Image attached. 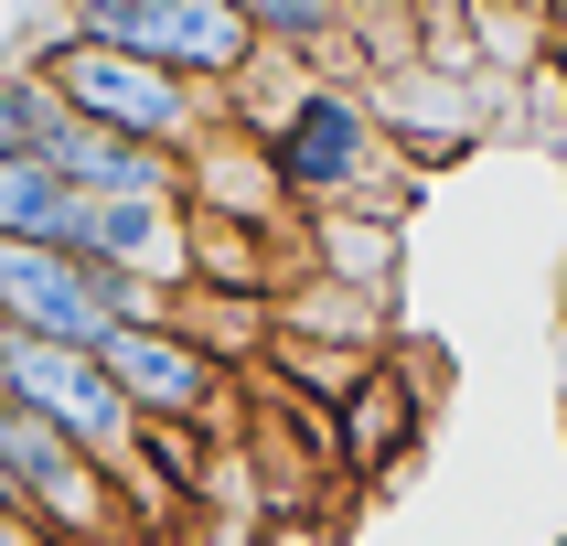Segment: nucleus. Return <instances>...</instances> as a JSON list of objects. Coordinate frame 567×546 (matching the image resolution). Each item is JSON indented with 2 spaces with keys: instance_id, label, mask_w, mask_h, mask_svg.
Segmentation results:
<instances>
[{
  "instance_id": "nucleus-1",
  "label": "nucleus",
  "mask_w": 567,
  "mask_h": 546,
  "mask_svg": "<svg viewBox=\"0 0 567 546\" xmlns=\"http://www.w3.org/2000/svg\"><path fill=\"white\" fill-rule=\"evenodd\" d=\"M22 64H43L64 96V119L107 128V140H140V151H172L183 161L193 140H215L225 107L193 96L183 75H161L151 54H118V43H64V22H32L22 32Z\"/></svg>"
},
{
  "instance_id": "nucleus-2",
  "label": "nucleus",
  "mask_w": 567,
  "mask_h": 546,
  "mask_svg": "<svg viewBox=\"0 0 567 546\" xmlns=\"http://www.w3.org/2000/svg\"><path fill=\"white\" fill-rule=\"evenodd\" d=\"M257 151H268V183H279L289 215H332V204H364V193L396 172V151H385L375 107H364V86L353 75H300L289 86V107L268 128H257Z\"/></svg>"
},
{
  "instance_id": "nucleus-3",
  "label": "nucleus",
  "mask_w": 567,
  "mask_h": 546,
  "mask_svg": "<svg viewBox=\"0 0 567 546\" xmlns=\"http://www.w3.org/2000/svg\"><path fill=\"white\" fill-rule=\"evenodd\" d=\"M118 321H151V311H140L128 289H107L86 257H64V247H11V236H0V332L96 353Z\"/></svg>"
},
{
  "instance_id": "nucleus-4",
  "label": "nucleus",
  "mask_w": 567,
  "mask_h": 546,
  "mask_svg": "<svg viewBox=\"0 0 567 546\" xmlns=\"http://www.w3.org/2000/svg\"><path fill=\"white\" fill-rule=\"evenodd\" d=\"M364 107H375L385 151L429 183V172H450L461 151H482V128L504 119V86L450 75V64H396V75H375V86H364Z\"/></svg>"
},
{
  "instance_id": "nucleus-5",
  "label": "nucleus",
  "mask_w": 567,
  "mask_h": 546,
  "mask_svg": "<svg viewBox=\"0 0 567 546\" xmlns=\"http://www.w3.org/2000/svg\"><path fill=\"white\" fill-rule=\"evenodd\" d=\"M96 364H107V385L128 396V418L140 429H225V364H204V353L172 332V321H118L107 343H96Z\"/></svg>"
},
{
  "instance_id": "nucleus-6",
  "label": "nucleus",
  "mask_w": 567,
  "mask_h": 546,
  "mask_svg": "<svg viewBox=\"0 0 567 546\" xmlns=\"http://www.w3.org/2000/svg\"><path fill=\"white\" fill-rule=\"evenodd\" d=\"M417 429H429V364H396V353H385L375 375L332 408V472L343 482H396Z\"/></svg>"
},
{
  "instance_id": "nucleus-7",
  "label": "nucleus",
  "mask_w": 567,
  "mask_h": 546,
  "mask_svg": "<svg viewBox=\"0 0 567 546\" xmlns=\"http://www.w3.org/2000/svg\"><path fill=\"white\" fill-rule=\"evenodd\" d=\"M43 172H54L75 204H183V161L172 151H140V140H107V128L64 119L43 140Z\"/></svg>"
},
{
  "instance_id": "nucleus-8",
  "label": "nucleus",
  "mask_w": 567,
  "mask_h": 546,
  "mask_svg": "<svg viewBox=\"0 0 567 546\" xmlns=\"http://www.w3.org/2000/svg\"><path fill=\"white\" fill-rule=\"evenodd\" d=\"M128 54H151L161 75H183L193 96H215V107H225V86L257 64V43H247V22H236L225 0H161L151 32H140Z\"/></svg>"
},
{
  "instance_id": "nucleus-9",
  "label": "nucleus",
  "mask_w": 567,
  "mask_h": 546,
  "mask_svg": "<svg viewBox=\"0 0 567 546\" xmlns=\"http://www.w3.org/2000/svg\"><path fill=\"white\" fill-rule=\"evenodd\" d=\"M183 215H215V225H300L268 183V151L215 128V140H193L183 151Z\"/></svg>"
},
{
  "instance_id": "nucleus-10",
  "label": "nucleus",
  "mask_w": 567,
  "mask_h": 546,
  "mask_svg": "<svg viewBox=\"0 0 567 546\" xmlns=\"http://www.w3.org/2000/svg\"><path fill=\"white\" fill-rule=\"evenodd\" d=\"M396 257H408V225H385V215H353V204L300 215V268H311V279H343V289H364V300H396Z\"/></svg>"
},
{
  "instance_id": "nucleus-11",
  "label": "nucleus",
  "mask_w": 567,
  "mask_h": 546,
  "mask_svg": "<svg viewBox=\"0 0 567 546\" xmlns=\"http://www.w3.org/2000/svg\"><path fill=\"white\" fill-rule=\"evenodd\" d=\"M172 332H183L204 364H225V375H257L268 364V300H215V289H172Z\"/></svg>"
},
{
  "instance_id": "nucleus-12",
  "label": "nucleus",
  "mask_w": 567,
  "mask_h": 546,
  "mask_svg": "<svg viewBox=\"0 0 567 546\" xmlns=\"http://www.w3.org/2000/svg\"><path fill=\"white\" fill-rule=\"evenodd\" d=\"M225 11L247 22L257 54H289V64H321V75H332V43H343L353 0H225Z\"/></svg>"
},
{
  "instance_id": "nucleus-13",
  "label": "nucleus",
  "mask_w": 567,
  "mask_h": 546,
  "mask_svg": "<svg viewBox=\"0 0 567 546\" xmlns=\"http://www.w3.org/2000/svg\"><path fill=\"white\" fill-rule=\"evenodd\" d=\"M64 128V96H54V75L43 64H22V54H0V161H43V140Z\"/></svg>"
},
{
  "instance_id": "nucleus-14",
  "label": "nucleus",
  "mask_w": 567,
  "mask_h": 546,
  "mask_svg": "<svg viewBox=\"0 0 567 546\" xmlns=\"http://www.w3.org/2000/svg\"><path fill=\"white\" fill-rule=\"evenodd\" d=\"M64 215H75V193L43 161H0V236L11 247H64Z\"/></svg>"
},
{
  "instance_id": "nucleus-15",
  "label": "nucleus",
  "mask_w": 567,
  "mask_h": 546,
  "mask_svg": "<svg viewBox=\"0 0 567 546\" xmlns=\"http://www.w3.org/2000/svg\"><path fill=\"white\" fill-rule=\"evenodd\" d=\"M151 11H161V0H54L64 43H118V54L151 32Z\"/></svg>"
},
{
  "instance_id": "nucleus-16",
  "label": "nucleus",
  "mask_w": 567,
  "mask_h": 546,
  "mask_svg": "<svg viewBox=\"0 0 567 546\" xmlns=\"http://www.w3.org/2000/svg\"><path fill=\"white\" fill-rule=\"evenodd\" d=\"M0 546H54L43 525H22V514H0Z\"/></svg>"
},
{
  "instance_id": "nucleus-17",
  "label": "nucleus",
  "mask_w": 567,
  "mask_h": 546,
  "mask_svg": "<svg viewBox=\"0 0 567 546\" xmlns=\"http://www.w3.org/2000/svg\"><path fill=\"white\" fill-rule=\"evenodd\" d=\"M0 514H11V418H0Z\"/></svg>"
}]
</instances>
